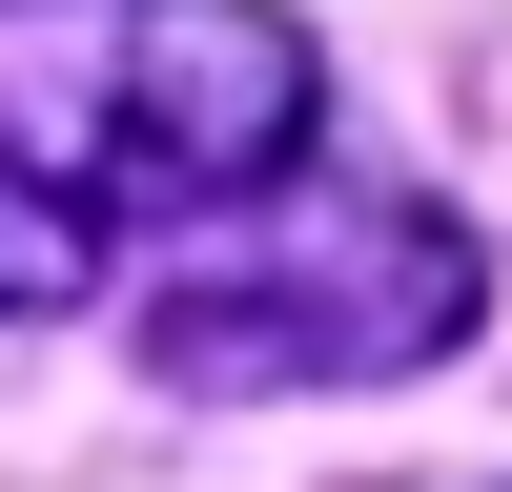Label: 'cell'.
<instances>
[{
    "mask_svg": "<svg viewBox=\"0 0 512 492\" xmlns=\"http://www.w3.org/2000/svg\"><path fill=\"white\" fill-rule=\"evenodd\" d=\"M308 123L328 62L267 0H0V308H103L164 226L308 164Z\"/></svg>",
    "mask_w": 512,
    "mask_h": 492,
    "instance_id": "cell-1",
    "label": "cell"
},
{
    "mask_svg": "<svg viewBox=\"0 0 512 492\" xmlns=\"http://www.w3.org/2000/svg\"><path fill=\"white\" fill-rule=\"evenodd\" d=\"M492 246L431 185H226L205 226H164L144 267V369L164 390H390V369L472 349Z\"/></svg>",
    "mask_w": 512,
    "mask_h": 492,
    "instance_id": "cell-2",
    "label": "cell"
}]
</instances>
